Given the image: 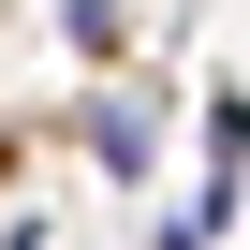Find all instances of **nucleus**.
Returning a JSON list of instances; mask_svg holds the SVG:
<instances>
[{"label": "nucleus", "instance_id": "7ed1b4c3", "mask_svg": "<svg viewBox=\"0 0 250 250\" xmlns=\"http://www.w3.org/2000/svg\"><path fill=\"white\" fill-rule=\"evenodd\" d=\"M206 147H221V162H250V103H235V88L206 103Z\"/></svg>", "mask_w": 250, "mask_h": 250}, {"label": "nucleus", "instance_id": "f257e3e1", "mask_svg": "<svg viewBox=\"0 0 250 250\" xmlns=\"http://www.w3.org/2000/svg\"><path fill=\"white\" fill-rule=\"evenodd\" d=\"M147 147H162V133H147L133 103H103V118H88V162H103V177H147Z\"/></svg>", "mask_w": 250, "mask_h": 250}, {"label": "nucleus", "instance_id": "f03ea898", "mask_svg": "<svg viewBox=\"0 0 250 250\" xmlns=\"http://www.w3.org/2000/svg\"><path fill=\"white\" fill-rule=\"evenodd\" d=\"M59 44H74V59H103V44H118V0H59Z\"/></svg>", "mask_w": 250, "mask_h": 250}]
</instances>
